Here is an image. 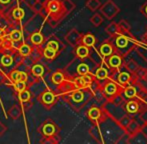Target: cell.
Segmentation results:
<instances>
[{
  "label": "cell",
  "instance_id": "2",
  "mask_svg": "<svg viewBox=\"0 0 147 144\" xmlns=\"http://www.w3.org/2000/svg\"><path fill=\"white\" fill-rule=\"evenodd\" d=\"M93 97V92L89 89L88 87L86 88H79V89H75L71 94H70L69 98L75 105L78 106V108L82 107L85 105L86 103Z\"/></svg>",
  "mask_w": 147,
  "mask_h": 144
},
{
  "label": "cell",
  "instance_id": "46",
  "mask_svg": "<svg viewBox=\"0 0 147 144\" xmlns=\"http://www.w3.org/2000/svg\"><path fill=\"white\" fill-rule=\"evenodd\" d=\"M4 35V30L3 29H1V28H0V37L1 36H3Z\"/></svg>",
  "mask_w": 147,
  "mask_h": 144
},
{
  "label": "cell",
  "instance_id": "25",
  "mask_svg": "<svg viewBox=\"0 0 147 144\" xmlns=\"http://www.w3.org/2000/svg\"><path fill=\"white\" fill-rule=\"evenodd\" d=\"M55 130H56V128H55L54 124H52V123H47V124L43 127V133H44L46 136H52L55 133Z\"/></svg>",
  "mask_w": 147,
  "mask_h": 144
},
{
  "label": "cell",
  "instance_id": "33",
  "mask_svg": "<svg viewBox=\"0 0 147 144\" xmlns=\"http://www.w3.org/2000/svg\"><path fill=\"white\" fill-rule=\"evenodd\" d=\"M55 55H56V51L53 50V49H50V48H48V47H46V48L44 49V56L46 57V58L53 59L55 57Z\"/></svg>",
  "mask_w": 147,
  "mask_h": 144
},
{
  "label": "cell",
  "instance_id": "37",
  "mask_svg": "<svg viewBox=\"0 0 147 144\" xmlns=\"http://www.w3.org/2000/svg\"><path fill=\"white\" fill-rule=\"evenodd\" d=\"M12 62H13V58L10 55H5L1 59V63L4 66H9V65L12 64Z\"/></svg>",
  "mask_w": 147,
  "mask_h": 144
},
{
  "label": "cell",
  "instance_id": "19",
  "mask_svg": "<svg viewBox=\"0 0 147 144\" xmlns=\"http://www.w3.org/2000/svg\"><path fill=\"white\" fill-rule=\"evenodd\" d=\"M132 118H133V116H131V115L124 114L123 116L120 117V118L118 119L117 123H118V125H119V126L121 127L122 129H124V130H125V128L128 126V124H129L130 121L132 120Z\"/></svg>",
  "mask_w": 147,
  "mask_h": 144
},
{
  "label": "cell",
  "instance_id": "42",
  "mask_svg": "<svg viewBox=\"0 0 147 144\" xmlns=\"http://www.w3.org/2000/svg\"><path fill=\"white\" fill-rule=\"evenodd\" d=\"M26 87V83L24 81H17L15 84V89L18 91H22L23 89H25Z\"/></svg>",
  "mask_w": 147,
  "mask_h": 144
},
{
  "label": "cell",
  "instance_id": "36",
  "mask_svg": "<svg viewBox=\"0 0 147 144\" xmlns=\"http://www.w3.org/2000/svg\"><path fill=\"white\" fill-rule=\"evenodd\" d=\"M43 72H44V68L39 64L35 65V66L32 68V73L36 76H41L43 74Z\"/></svg>",
  "mask_w": 147,
  "mask_h": 144
},
{
  "label": "cell",
  "instance_id": "47",
  "mask_svg": "<svg viewBox=\"0 0 147 144\" xmlns=\"http://www.w3.org/2000/svg\"><path fill=\"white\" fill-rule=\"evenodd\" d=\"M10 0H0V2L1 3H7V2H9Z\"/></svg>",
  "mask_w": 147,
  "mask_h": 144
},
{
  "label": "cell",
  "instance_id": "1",
  "mask_svg": "<svg viewBox=\"0 0 147 144\" xmlns=\"http://www.w3.org/2000/svg\"><path fill=\"white\" fill-rule=\"evenodd\" d=\"M113 43V46L115 48V53L121 55L123 58H125L131 51L135 50L136 46L138 44V41L136 38L129 32H120L115 37H111Z\"/></svg>",
  "mask_w": 147,
  "mask_h": 144
},
{
  "label": "cell",
  "instance_id": "32",
  "mask_svg": "<svg viewBox=\"0 0 147 144\" xmlns=\"http://www.w3.org/2000/svg\"><path fill=\"white\" fill-rule=\"evenodd\" d=\"M43 41V37L40 33H34L31 36V42L33 44H40Z\"/></svg>",
  "mask_w": 147,
  "mask_h": 144
},
{
  "label": "cell",
  "instance_id": "6",
  "mask_svg": "<svg viewBox=\"0 0 147 144\" xmlns=\"http://www.w3.org/2000/svg\"><path fill=\"white\" fill-rule=\"evenodd\" d=\"M123 107H124V110H125L126 114L131 115V116H135V115L139 114L140 111L144 108L143 104H142V101L138 99V98L128 99L127 102H124Z\"/></svg>",
  "mask_w": 147,
  "mask_h": 144
},
{
  "label": "cell",
  "instance_id": "23",
  "mask_svg": "<svg viewBox=\"0 0 147 144\" xmlns=\"http://www.w3.org/2000/svg\"><path fill=\"white\" fill-rule=\"evenodd\" d=\"M27 76L24 72H19V71H14L11 73V79L13 81H25Z\"/></svg>",
  "mask_w": 147,
  "mask_h": 144
},
{
  "label": "cell",
  "instance_id": "27",
  "mask_svg": "<svg viewBox=\"0 0 147 144\" xmlns=\"http://www.w3.org/2000/svg\"><path fill=\"white\" fill-rule=\"evenodd\" d=\"M118 27H119L120 32H129L130 31V25L126 20L122 19L118 22Z\"/></svg>",
  "mask_w": 147,
  "mask_h": 144
},
{
  "label": "cell",
  "instance_id": "34",
  "mask_svg": "<svg viewBox=\"0 0 147 144\" xmlns=\"http://www.w3.org/2000/svg\"><path fill=\"white\" fill-rule=\"evenodd\" d=\"M139 119L141 120L142 124L146 125L147 124V108H143L139 112Z\"/></svg>",
  "mask_w": 147,
  "mask_h": 144
},
{
  "label": "cell",
  "instance_id": "28",
  "mask_svg": "<svg viewBox=\"0 0 147 144\" xmlns=\"http://www.w3.org/2000/svg\"><path fill=\"white\" fill-rule=\"evenodd\" d=\"M51 79H52V81L54 82L55 84H61V83H63V81H64V76L61 72H55L52 75Z\"/></svg>",
  "mask_w": 147,
  "mask_h": 144
},
{
  "label": "cell",
  "instance_id": "14",
  "mask_svg": "<svg viewBox=\"0 0 147 144\" xmlns=\"http://www.w3.org/2000/svg\"><path fill=\"white\" fill-rule=\"evenodd\" d=\"M95 43H96V38H95V36L92 33H87L81 37V44L85 45V46L89 47V48L94 46Z\"/></svg>",
  "mask_w": 147,
  "mask_h": 144
},
{
  "label": "cell",
  "instance_id": "13",
  "mask_svg": "<svg viewBox=\"0 0 147 144\" xmlns=\"http://www.w3.org/2000/svg\"><path fill=\"white\" fill-rule=\"evenodd\" d=\"M76 56L79 57L80 59H85L88 57L89 55V47L85 46L83 44H78L77 47H76Z\"/></svg>",
  "mask_w": 147,
  "mask_h": 144
},
{
  "label": "cell",
  "instance_id": "8",
  "mask_svg": "<svg viewBox=\"0 0 147 144\" xmlns=\"http://www.w3.org/2000/svg\"><path fill=\"white\" fill-rule=\"evenodd\" d=\"M133 77H134L133 73H130V72L127 71L126 69L125 70H121V69H120V70L117 71V73L113 76L112 79L115 80L120 86L125 87V86L131 84L132 80H133Z\"/></svg>",
  "mask_w": 147,
  "mask_h": 144
},
{
  "label": "cell",
  "instance_id": "16",
  "mask_svg": "<svg viewBox=\"0 0 147 144\" xmlns=\"http://www.w3.org/2000/svg\"><path fill=\"white\" fill-rule=\"evenodd\" d=\"M76 72H77V75L78 76H83L86 75V74L91 73L90 72V66L85 62H81L80 61L77 65V68H76ZM92 74V73H91Z\"/></svg>",
  "mask_w": 147,
  "mask_h": 144
},
{
  "label": "cell",
  "instance_id": "3",
  "mask_svg": "<svg viewBox=\"0 0 147 144\" xmlns=\"http://www.w3.org/2000/svg\"><path fill=\"white\" fill-rule=\"evenodd\" d=\"M87 116L94 124H98V123L104 121L105 119L108 117V114H107L104 106H101V107L92 106V107L88 110Z\"/></svg>",
  "mask_w": 147,
  "mask_h": 144
},
{
  "label": "cell",
  "instance_id": "5",
  "mask_svg": "<svg viewBox=\"0 0 147 144\" xmlns=\"http://www.w3.org/2000/svg\"><path fill=\"white\" fill-rule=\"evenodd\" d=\"M99 8H100L101 14L108 20L114 18L120 12V8L113 2V0H107V1L105 2L103 5H101Z\"/></svg>",
  "mask_w": 147,
  "mask_h": 144
},
{
  "label": "cell",
  "instance_id": "24",
  "mask_svg": "<svg viewBox=\"0 0 147 144\" xmlns=\"http://www.w3.org/2000/svg\"><path fill=\"white\" fill-rule=\"evenodd\" d=\"M90 22L95 26V27L100 26L101 24L103 23V18H102V16H101V14H99V13L93 14L90 18Z\"/></svg>",
  "mask_w": 147,
  "mask_h": 144
},
{
  "label": "cell",
  "instance_id": "9",
  "mask_svg": "<svg viewBox=\"0 0 147 144\" xmlns=\"http://www.w3.org/2000/svg\"><path fill=\"white\" fill-rule=\"evenodd\" d=\"M98 51L103 58H106V57L110 56L111 54L115 53V48L113 46V43L111 42V40H106L99 45Z\"/></svg>",
  "mask_w": 147,
  "mask_h": 144
},
{
  "label": "cell",
  "instance_id": "40",
  "mask_svg": "<svg viewBox=\"0 0 147 144\" xmlns=\"http://www.w3.org/2000/svg\"><path fill=\"white\" fill-rule=\"evenodd\" d=\"M47 47L50 49H53V50L57 51L59 49V44L57 41L55 40H52V41H49L48 43H47Z\"/></svg>",
  "mask_w": 147,
  "mask_h": 144
},
{
  "label": "cell",
  "instance_id": "30",
  "mask_svg": "<svg viewBox=\"0 0 147 144\" xmlns=\"http://www.w3.org/2000/svg\"><path fill=\"white\" fill-rule=\"evenodd\" d=\"M147 74V69L144 68V67H138V69L135 71V73H134V75L136 76V77L138 78V79L140 80H143V78L145 77V75Z\"/></svg>",
  "mask_w": 147,
  "mask_h": 144
},
{
  "label": "cell",
  "instance_id": "44",
  "mask_svg": "<svg viewBox=\"0 0 147 144\" xmlns=\"http://www.w3.org/2000/svg\"><path fill=\"white\" fill-rule=\"evenodd\" d=\"M141 101H142V104H143V107L144 108H145V107L147 108V95L143 98V99L141 100Z\"/></svg>",
  "mask_w": 147,
  "mask_h": 144
},
{
  "label": "cell",
  "instance_id": "49",
  "mask_svg": "<svg viewBox=\"0 0 147 144\" xmlns=\"http://www.w3.org/2000/svg\"><path fill=\"white\" fill-rule=\"evenodd\" d=\"M145 126H147V124H146V125H145Z\"/></svg>",
  "mask_w": 147,
  "mask_h": 144
},
{
  "label": "cell",
  "instance_id": "39",
  "mask_svg": "<svg viewBox=\"0 0 147 144\" xmlns=\"http://www.w3.org/2000/svg\"><path fill=\"white\" fill-rule=\"evenodd\" d=\"M10 38L13 41L20 40V39H21V32L18 31V30H14V31H12L11 34H10Z\"/></svg>",
  "mask_w": 147,
  "mask_h": 144
},
{
  "label": "cell",
  "instance_id": "48",
  "mask_svg": "<svg viewBox=\"0 0 147 144\" xmlns=\"http://www.w3.org/2000/svg\"><path fill=\"white\" fill-rule=\"evenodd\" d=\"M143 80H144V81H145L146 83H147V74H146V75H145V77L143 78Z\"/></svg>",
  "mask_w": 147,
  "mask_h": 144
},
{
  "label": "cell",
  "instance_id": "26",
  "mask_svg": "<svg viewBox=\"0 0 147 144\" xmlns=\"http://www.w3.org/2000/svg\"><path fill=\"white\" fill-rule=\"evenodd\" d=\"M54 94L52 92H45L44 94L42 95V101L44 102L45 104H51L53 101H54Z\"/></svg>",
  "mask_w": 147,
  "mask_h": 144
},
{
  "label": "cell",
  "instance_id": "41",
  "mask_svg": "<svg viewBox=\"0 0 147 144\" xmlns=\"http://www.w3.org/2000/svg\"><path fill=\"white\" fill-rule=\"evenodd\" d=\"M19 50H20V53H21L22 55H28L30 53V47L26 44H23V45H21V47L19 48Z\"/></svg>",
  "mask_w": 147,
  "mask_h": 144
},
{
  "label": "cell",
  "instance_id": "31",
  "mask_svg": "<svg viewBox=\"0 0 147 144\" xmlns=\"http://www.w3.org/2000/svg\"><path fill=\"white\" fill-rule=\"evenodd\" d=\"M9 114H10V116H11L13 119H17V118H19V117H20V115H21V112H20L19 108H18L17 106L14 105V106H12L11 109H10Z\"/></svg>",
  "mask_w": 147,
  "mask_h": 144
},
{
  "label": "cell",
  "instance_id": "38",
  "mask_svg": "<svg viewBox=\"0 0 147 144\" xmlns=\"http://www.w3.org/2000/svg\"><path fill=\"white\" fill-rule=\"evenodd\" d=\"M24 16V11L21 8H16L13 11V17L16 18V19H21Z\"/></svg>",
  "mask_w": 147,
  "mask_h": 144
},
{
  "label": "cell",
  "instance_id": "10",
  "mask_svg": "<svg viewBox=\"0 0 147 144\" xmlns=\"http://www.w3.org/2000/svg\"><path fill=\"white\" fill-rule=\"evenodd\" d=\"M81 37L82 35L77 31L76 29H72L68 34L65 36V39L70 45L72 46H77L78 44L81 43Z\"/></svg>",
  "mask_w": 147,
  "mask_h": 144
},
{
  "label": "cell",
  "instance_id": "12",
  "mask_svg": "<svg viewBox=\"0 0 147 144\" xmlns=\"http://www.w3.org/2000/svg\"><path fill=\"white\" fill-rule=\"evenodd\" d=\"M142 130V127L137 121L134 118H132V120L130 121V123L128 124V126L125 128V133L128 136H132V135L136 134L137 132Z\"/></svg>",
  "mask_w": 147,
  "mask_h": 144
},
{
  "label": "cell",
  "instance_id": "43",
  "mask_svg": "<svg viewBox=\"0 0 147 144\" xmlns=\"http://www.w3.org/2000/svg\"><path fill=\"white\" fill-rule=\"evenodd\" d=\"M139 10H140V12H141V13L143 14V15L147 18V0L145 1V3H144L143 5H142L141 7H140Z\"/></svg>",
  "mask_w": 147,
  "mask_h": 144
},
{
  "label": "cell",
  "instance_id": "4",
  "mask_svg": "<svg viewBox=\"0 0 147 144\" xmlns=\"http://www.w3.org/2000/svg\"><path fill=\"white\" fill-rule=\"evenodd\" d=\"M122 86H120L115 80L113 79H107L105 81V83L101 86V90L104 93V95L107 97V99H109L110 97H112L113 95L117 93H120L122 91Z\"/></svg>",
  "mask_w": 147,
  "mask_h": 144
},
{
  "label": "cell",
  "instance_id": "11",
  "mask_svg": "<svg viewBox=\"0 0 147 144\" xmlns=\"http://www.w3.org/2000/svg\"><path fill=\"white\" fill-rule=\"evenodd\" d=\"M88 57L95 63V64L97 65V66H100V65L103 63V60H104V58H103V57L101 56L100 53H99L98 49H96L94 46H92V47H90V48H89Z\"/></svg>",
  "mask_w": 147,
  "mask_h": 144
},
{
  "label": "cell",
  "instance_id": "45",
  "mask_svg": "<svg viewBox=\"0 0 147 144\" xmlns=\"http://www.w3.org/2000/svg\"><path fill=\"white\" fill-rule=\"evenodd\" d=\"M142 43L143 44H145V45H147V32L145 34L143 35V37H142Z\"/></svg>",
  "mask_w": 147,
  "mask_h": 144
},
{
  "label": "cell",
  "instance_id": "29",
  "mask_svg": "<svg viewBox=\"0 0 147 144\" xmlns=\"http://www.w3.org/2000/svg\"><path fill=\"white\" fill-rule=\"evenodd\" d=\"M48 8H49V11L54 12V13H57V12L61 11V6H60V4L57 1H51L50 3H49Z\"/></svg>",
  "mask_w": 147,
  "mask_h": 144
},
{
  "label": "cell",
  "instance_id": "21",
  "mask_svg": "<svg viewBox=\"0 0 147 144\" xmlns=\"http://www.w3.org/2000/svg\"><path fill=\"white\" fill-rule=\"evenodd\" d=\"M85 5L90 11H96L101 6V2L100 0H87Z\"/></svg>",
  "mask_w": 147,
  "mask_h": 144
},
{
  "label": "cell",
  "instance_id": "20",
  "mask_svg": "<svg viewBox=\"0 0 147 144\" xmlns=\"http://www.w3.org/2000/svg\"><path fill=\"white\" fill-rule=\"evenodd\" d=\"M124 67H125V69L127 71H129L130 73H135V71L138 69V67H139V65H138V63L136 62V61H134L133 59H130V60H128L126 63H124L123 65Z\"/></svg>",
  "mask_w": 147,
  "mask_h": 144
},
{
  "label": "cell",
  "instance_id": "15",
  "mask_svg": "<svg viewBox=\"0 0 147 144\" xmlns=\"http://www.w3.org/2000/svg\"><path fill=\"white\" fill-rule=\"evenodd\" d=\"M105 32L108 34L110 37H115L116 35L120 33L119 31V27H118V24L116 22H111L110 24L106 26L105 28Z\"/></svg>",
  "mask_w": 147,
  "mask_h": 144
},
{
  "label": "cell",
  "instance_id": "17",
  "mask_svg": "<svg viewBox=\"0 0 147 144\" xmlns=\"http://www.w3.org/2000/svg\"><path fill=\"white\" fill-rule=\"evenodd\" d=\"M108 102H110L111 104H113V105H115V106H121V105H123L124 102H125V98H124V96L122 95V93L120 92V93L115 94L112 97L109 98Z\"/></svg>",
  "mask_w": 147,
  "mask_h": 144
},
{
  "label": "cell",
  "instance_id": "7",
  "mask_svg": "<svg viewBox=\"0 0 147 144\" xmlns=\"http://www.w3.org/2000/svg\"><path fill=\"white\" fill-rule=\"evenodd\" d=\"M103 63L106 64L108 67H110L111 69H113V70L119 71L124 65V58L118 53H113L110 56L104 58Z\"/></svg>",
  "mask_w": 147,
  "mask_h": 144
},
{
  "label": "cell",
  "instance_id": "22",
  "mask_svg": "<svg viewBox=\"0 0 147 144\" xmlns=\"http://www.w3.org/2000/svg\"><path fill=\"white\" fill-rule=\"evenodd\" d=\"M135 50L139 53V55H141V57H143V59L146 60V62H147V45L138 42Z\"/></svg>",
  "mask_w": 147,
  "mask_h": 144
},
{
  "label": "cell",
  "instance_id": "35",
  "mask_svg": "<svg viewBox=\"0 0 147 144\" xmlns=\"http://www.w3.org/2000/svg\"><path fill=\"white\" fill-rule=\"evenodd\" d=\"M19 99L21 100V101H28L30 98V93L29 91H27V90L23 89L22 91H19Z\"/></svg>",
  "mask_w": 147,
  "mask_h": 144
},
{
  "label": "cell",
  "instance_id": "18",
  "mask_svg": "<svg viewBox=\"0 0 147 144\" xmlns=\"http://www.w3.org/2000/svg\"><path fill=\"white\" fill-rule=\"evenodd\" d=\"M90 135L92 136L93 139L97 141L98 143H102V136H101V132H100V129H99L98 124H94L93 127L90 129Z\"/></svg>",
  "mask_w": 147,
  "mask_h": 144
}]
</instances>
